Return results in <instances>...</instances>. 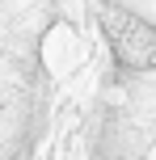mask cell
Returning a JSON list of instances; mask_svg holds the SVG:
<instances>
[{
	"label": "cell",
	"instance_id": "cell-1",
	"mask_svg": "<svg viewBox=\"0 0 156 160\" xmlns=\"http://www.w3.org/2000/svg\"><path fill=\"white\" fill-rule=\"evenodd\" d=\"M97 21H101L106 47L118 68H127V72H152L156 68V25L148 17L123 8L118 0H106Z\"/></svg>",
	"mask_w": 156,
	"mask_h": 160
}]
</instances>
